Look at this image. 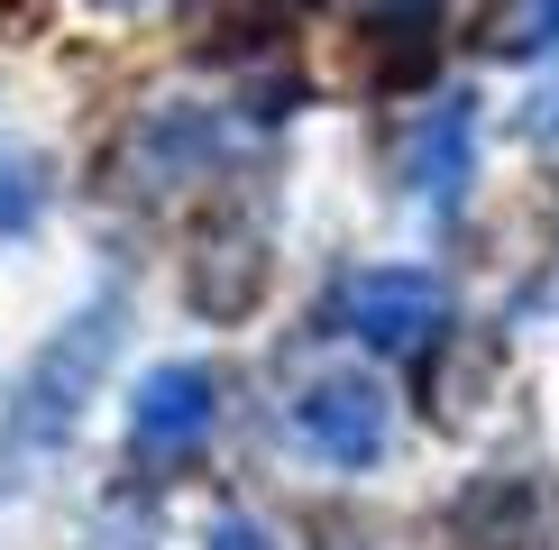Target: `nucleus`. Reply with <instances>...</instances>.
<instances>
[{"label":"nucleus","mask_w":559,"mask_h":550,"mask_svg":"<svg viewBox=\"0 0 559 550\" xmlns=\"http://www.w3.org/2000/svg\"><path fill=\"white\" fill-rule=\"evenodd\" d=\"M468 166H477V101H468V92H450V101L413 129L404 175H413V193H423V202H440V212H450V202L468 193Z\"/></svg>","instance_id":"20e7f679"},{"label":"nucleus","mask_w":559,"mask_h":550,"mask_svg":"<svg viewBox=\"0 0 559 550\" xmlns=\"http://www.w3.org/2000/svg\"><path fill=\"white\" fill-rule=\"evenodd\" d=\"M523 129L542 138V147H559V83H550V92H532V101H523Z\"/></svg>","instance_id":"423d86ee"},{"label":"nucleus","mask_w":559,"mask_h":550,"mask_svg":"<svg viewBox=\"0 0 559 550\" xmlns=\"http://www.w3.org/2000/svg\"><path fill=\"white\" fill-rule=\"evenodd\" d=\"M0 19H10V28H37V19H46V0H0Z\"/></svg>","instance_id":"6e6552de"},{"label":"nucleus","mask_w":559,"mask_h":550,"mask_svg":"<svg viewBox=\"0 0 559 550\" xmlns=\"http://www.w3.org/2000/svg\"><path fill=\"white\" fill-rule=\"evenodd\" d=\"M294 441L312 458H331V468H367V458L385 450V395H377V376H321L312 395L294 404Z\"/></svg>","instance_id":"f257e3e1"},{"label":"nucleus","mask_w":559,"mask_h":550,"mask_svg":"<svg viewBox=\"0 0 559 550\" xmlns=\"http://www.w3.org/2000/svg\"><path fill=\"white\" fill-rule=\"evenodd\" d=\"M212 550H275V541L258 533V523H221V533H212Z\"/></svg>","instance_id":"0eeeda50"},{"label":"nucleus","mask_w":559,"mask_h":550,"mask_svg":"<svg viewBox=\"0 0 559 550\" xmlns=\"http://www.w3.org/2000/svg\"><path fill=\"white\" fill-rule=\"evenodd\" d=\"M504 46H514V56H550L559 46V0H523V19H514Z\"/></svg>","instance_id":"39448f33"},{"label":"nucleus","mask_w":559,"mask_h":550,"mask_svg":"<svg viewBox=\"0 0 559 550\" xmlns=\"http://www.w3.org/2000/svg\"><path fill=\"white\" fill-rule=\"evenodd\" d=\"M450 321V294H440V275L423 266H377L348 285V331L367 339V349H423V339Z\"/></svg>","instance_id":"f03ea898"},{"label":"nucleus","mask_w":559,"mask_h":550,"mask_svg":"<svg viewBox=\"0 0 559 550\" xmlns=\"http://www.w3.org/2000/svg\"><path fill=\"white\" fill-rule=\"evenodd\" d=\"M212 412H221V385H212V367H193V358H175V367H156L147 385H138V404H129V431H138V450H193L202 431H212Z\"/></svg>","instance_id":"7ed1b4c3"}]
</instances>
